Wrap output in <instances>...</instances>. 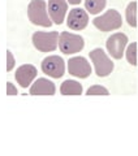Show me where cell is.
<instances>
[{
    "mask_svg": "<svg viewBox=\"0 0 138 156\" xmlns=\"http://www.w3.org/2000/svg\"><path fill=\"white\" fill-rule=\"evenodd\" d=\"M69 74L77 78H87L91 74V65L83 56H74L68 60Z\"/></svg>",
    "mask_w": 138,
    "mask_h": 156,
    "instance_id": "ba28073f",
    "label": "cell"
},
{
    "mask_svg": "<svg viewBox=\"0 0 138 156\" xmlns=\"http://www.w3.org/2000/svg\"><path fill=\"white\" fill-rule=\"evenodd\" d=\"M56 86L52 81L47 78H38L30 87L29 94L30 95H55Z\"/></svg>",
    "mask_w": 138,
    "mask_h": 156,
    "instance_id": "7c38bea8",
    "label": "cell"
},
{
    "mask_svg": "<svg viewBox=\"0 0 138 156\" xmlns=\"http://www.w3.org/2000/svg\"><path fill=\"white\" fill-rule=\"evenodd\" d=\"M128 44V37L124 33H115L111 37L107 38L106 47L108 53L116 60H120L124 55L125 47Z\"/></svg>",
    "mask_w": 138,
    "mask_h": 156,
    "instance_id": "52a82bcc",
    "label": "cell"
},
{
    "mask_svg": "<svg viewBox=\"0 0 138 156\" xmlns=\"http://www.w3.org/2000/svg\"><path fill=\"white\" fill-rule=\"evenodd\" d=\"M33 44L41 52H52L59 46L57 31H35L31 37Z\"/></svg>",
    "mask_w": 138,
    "mask_h": 156,
    "instance_id": "277c9868",
    "label": "cell"
},
{
    "mask_svg": "<svg viewBox=\"0 0 138 156\" xmlns=\"http://www.w3.org/2000/svg\"><path fill=\"white\" fill-rule=\"evenodd\" d=\"M93 23H94V26L98 30L107 33V31L120 29L122 26V18H121V14L116 9H108L102 16H98L93 20Z\"/></svg>",
    "mask_w": 138,
    "mask_h": 156,
    "instance_id": "7a4b0ae2",
    "label": "cell"
},
{
    "mask_svg": "<svg viewBox=\"0 0 138 156\" xmlns=\"http://www.w3.org/2000/svg\"><path fill=\"white\" fill-rule=\"evenodd\" d=\"M125 17L128 25L132 27H137V2H130L126 7Z\"/></svg>",
    "mask_w": 138,
    "mask_h": 156,
    "instance_id": "9a60e30c",
    "label": "cell"
},
{
    "mask_svg": "<svg viewBox=\"0 0 138 156\" xmlns=\"http://www.w3.org/2000/svg\"><path fill=\"white\" fill-rule=\"evenodd\" d=\"M82 0H67V3L72 4V5H77V4H80Z\"/></svg>",
    "mask_w": 138,
    "mask_h": 156,
    "instance_id": "ffe728a7",
    "label": "cell"
},
{
    "mask_svg": "<svg viewBox=\"0 0 138 156\" xmlns=\"http://www.w3.org/2000/svg\"><path fill=\"white\" fill-rule=\"evenodd\" d=\"M68 11L67 0H48V14L51 21L56 25H61Z\"/></svg>",
    "mask_w": 138,
    "mask_h": 156,
    "instance_id": "8fae6325",
    "label": "cell"
},
{
    "mask_svg": "<svg viewBox=\"0 0 138 156\" xmlns=\"http://www.w3.org/2000/svg\"><path fill=\"white\" fill-rule=\"evenodd\" d=\"M86 95H110V91H108L104 86L100 85H94L91 87H89L86 91Z\"/></svg>",
    "mask_w": 138,
    "mask_h": 156,
    "instance_id": "e0dca14e",
    "label": "cell"
},
{
    "mask_svg": "<svg viewBox=\"0 0 138 156\" xmlns=\"http://www.w3.org/2000/svg\"><path fill=\"white\" fill-rule=\"evenodd\" d=\"M41 68H42V72L48 77L61 78L64 76V73H65V61L60 56L51 55L43 58Z\"/></svg>",
    "mask_w": 138,
    "mask_h": 156,
    "instance_id": "8992f818",
    "label": "cell"
},
{
    "mask_svg": "<svg viewBox=\"0 0 138 156\" xmlns=\"http://www.w3.org/2000/svg\"><path fill=\"white\" fill-rule=\"evenodd\" d=\"M82 85L74 80L64 81L60 86L61 95H81L82 94Z\"/></svg>",
    "mask_w": 138,
    "mask_h": 156,
    "instance_id": "4fadbf2b",
    "label": "cell"
},
{
    "mask_svg": "<svg viewBox=\"0 0 138 156\" xmlns=\"http://www.w3.org/2000/svg\"><path fill=\"white\" fill-rule=\"evenodd\" d=\"M37 68L31 65V64H24L21 66L17 68L16 74H14V78H16L17 83L26 89L27 86H30V83H33V81L37 78Z\"/></svg>",
    "mask_w": 138,
    "mask_h": 156,
    "instance_id": "30bf717a",
    "label": "cell"
},
{
    "mask_svg": "<svg viewBox=\"0 0 138 156\" xmlns=\"http://www.w3.org/2000/svg\"><path fill=\"white\" fill-rule=\"evenodd\" d=\"M14 65H16V60H14V56H13V53L7 50V72H11Z\"/></svg>",
    "mask_w": 138,
    "mask_h": 156,
    "instance_id": "ac0fdd59",
    "label": "cell"
},
{
    "mask_svg": "<svg viewBox=\"0 0 138 156\" xmlns=\"http://www.w3.org/2000/svg\"><path fill=\"white\" fill-rule=\"evenodd\" d=\"M125 56H126V60L130 65H133V66L137 65V43L136 42H133L128 46Z\"/></svg>",
    "mask_w": 138,
    "mask_h": 156,
    "instance_id": "2e32d148",
    "label": "cell"
},
{
    "mask_svg": "<svg viewBox=\"0 0 138 156\" xmlns=\"http://www.w3.org/2000/svg\"><path fill=\"white\" fill-rule=\"evenodd\" d=\"M107 0H85V8L90 14H98L106 8Z\"/></svg>",
    "mask_w": 138,
    "mask_h": 156,
    "instance_id": "5bb4252c",
    "label": "cell"
},
{
    "mask_svg": "<svg viewBox=\"0 0 138 156\" xmlns=\"http://www.w3.org/2000/svg\"><path fill=\"white\" fill-rule=\"evenodd\" d=\"M89 23V14L82 8H73L69 11L68 18H67V25L72 30H83Z\"/></svg>",
    "mask_w": 138,
    "mask_h": 156,
    "instance_id": "9c48e42d",
    "label": "cell"
},
{
    "mask_svg": "<svg viewBox=\"0 0 138 156\" xmlns=\"http://www.w3.org/2000/svg\"><path fill=\"white\" fill-rule=\"evenodd\" d=\"M17 87L14 86L12 82H7V95H17Z\"/></svg>",
    "mask_w": 138,
    "mask_h": 156,
    "instance_id": "d6986e66",
    "label": "cell"
},
{
    "mask_svg": "<svg viewBox=\"0 0 138 156\" xmlns=\"http://www.w3.org/2000/svg\"><path fill=\"white\" fill-rule=\"evenodd\" d=\"M90 55V60L93 61L95 68V73L98 77H107L110 76L115 65L111 61V58L107 56V53L102 50V48H94L93 51L89 52Z\"/></svg>",
    "mask_w": 138,
    "mask_h": 156,
    "instance_id": "5b68a950",
    "label": "cell"
},
{
    "mask_svg": "<svg viewBox=\"0 0 138 156\" xmlns=\"http://www.w3.org/2000/svg\"><path fill=\"white\" fill-rule=\"evenodd\" d=\"M85 47V39L78 34H73L69 31H63L59 35V48L64 55H73L82 51Z\"/></svg>",
    "mask_w": 138,
    "mask_h": 156,
    "instance_id": "3957f363",
    "label": "cell"
},
{
    "mask_svg": "<svg viewBox=\"0 0 138 156\" xmlns=\"http://www.w3.org/2000/svg\"><path fill=\"white\" fill-rule=\"evenodd\" d=\"M27 17L33 25L50 27L52 21L47 13V4L44 0H31L27 5Z\"/></svg>",
    "mask_w": 138,
    "mask_h": 156,
    "instance_id": "6da1fadb",
    "label": "cell"
}]
</instances>
